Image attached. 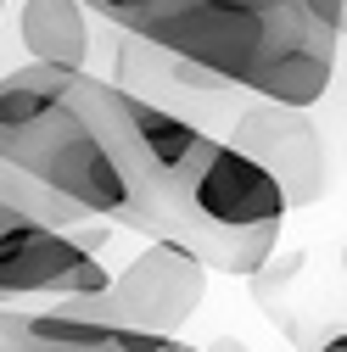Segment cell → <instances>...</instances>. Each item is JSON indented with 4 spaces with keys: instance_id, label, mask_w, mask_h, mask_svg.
Masks as SVG:
<instances>
[{
    "instance_id": "cell-13",
    "label": "cell",
    "mask_w": 347,
    "mask_h": 352,
    "mask_svg": "<svg viewBox=\"0 0 347 352\" xmlns=\"http://www.w3.org/2000/svg\"><path fill=\"white\" fill-rule=\"evenodd\" d=\"M341 263H347V252H341Z\"/></svg>"
},
{
    "instance_id": "cell-6",
    "label": "cell",
    "mask_w": 347,
    "mask_h": 352,
    "mask_svg": "<svg viewBox=\"0 0 347 352\" xmlns=\"http://www.w3.org/2000/svg\"><path fill=\"white\" fill-rule=\"evenodd\" d=\"M84 0H23L17 12V39L28 45L34 62L56 67H84L90 56V23H84Z\"/></svg>"
},
{
    "instance_id": "cell-11",
    "label": "cell",
    "mask_w": 347,
    "mask_h": 352,
    "mask_svg": "<svg viewBox=\"0 0 347 352\" xmlns=\"http://www.w3.org/2000/svg\"><path fill=\"white\" fill-rule=\"evenodd\" d=\"M319 352H347V336H330V341H325Z\"/></svg>"
},
{
    "instance_id": "cell-10",
    "label": "cell",
    "mask_w": 347,
    "mask_h": 352,
    "mask_svg": "<svg viewBox=\"0 0 347 352\" xmlns=\"http://www.w3.org/2000/svg\"><path fill=\"white\" fill-rule=\"evenodd\" d=\"M207 352H246V346H241V341H235V336H224V341H213V346H207Z\"/></svg>"
},
{
    "instance_id": "cell-7",
    "label": "cell",
    "mask_w": 347,
    "mask_h": 352,
    "mask_svg": "<svg viewBox=\"0 0 347 352\" xmlns=\"http://www.w3.org/2000/svg\"><path fill=\"white\" fill-rule=\"evenodd\" d=\"M96 17H107V23H118L123 34L135 28V23H146L151 12H162V6H174V0H84Z\"/></svg>"
},
{
    "instance_id": "cell-4",
    "label": "cell",
    "mask_w": 347,
    "mask_h": 352,
    "mask_svg": "<svg viewBox=\"0 0 347 352\" xmlns=\"http://www.w3.org/2000/svg\"><path fill=\"white\" fill-rule=\"evenodd\" d=\"M246 157H257L280 190L291 196V207H314L330 190V162H325V135L308 123V107H286L269 96H252L246 107H235L230 135Z\"/></svg>"
},
{
    "instance_id": "cell-9",
    "label": "cell",
    "mask_w": 347,
    "mask_h": 352,
    "mask_svg": "<svg viewBox=\"0 0 347 352\" xmlns=\"http://www.w3.org/2000/svg\"><path fill=\"white\" fill-rule=\"evenodd\" d=\"M23 224H34V218H28V212H23V207H12V201H6V196H0V241H6V235H12V230H23Z\"/></svg>"
},
{
    "instance_id": "cell-8",
    "label": "cell",
    "mask_w": 347,
    "mask_h": 352,
    "mask_svg": "<svg viewBox=\"0 0 347 352\" xmlns=\"http://www.w3.org/2000/svg\"><path fill=\"white\" fill-rule=\"evenodd\" d=\"M0 352H84V346H34V341L0 336ZM157 352H202V346H191V341H168V346H157Z\"/></svg>"
},
{
    "instance_id": "cell-5",
    "label": "cell",
    "mask_w": 347,
    "mask_h": 352,
    "mask_svg": "<svg viewBox=\"0 0 347 352\" xmlns=\"http://www.w3.org/2000/svg\"><path fill=\"white\" fill-rule=\"evenodd\" d=\"M112 285V269H101V257L84 246L62 224H23L0 241V302L17 296H56L78 302Z\"/></svg>"
},
{
    "instance_id": "cell-12",
    "label": "cell",
    "mask_w": 347,
    "mask_h": 352,
    "mask_svg": "<svg viewBox=\"0 0 347 352\" xmlns=\"http://www.w3.org/2000/svg\"><path fill=\"white\" fill-rule=\"evenodd\" d=\"M0 12H6V0H0Z\"/></svg>"
},
{
    "instance_id": "cell-3",
    "label": "cell",
    "mask_w": 347,
    "mask_h": 352,
    "mask_svg": "<svg viewBox=\"0 0 347 352\" xmlns=\"http://www.w3.org/2000/svg\"><path fill=\"white\" fill-rule=\"evenodd\" d=\"M207 263L180 246V241H162L151 235V246L129 263V269L96 291V296H78L67 302L73 314H90V319H112V324H129V330H151V336H174L207 296Z\"/></svg>"
},
{
    "instance_id": "cell-1",
    "label": "cell",
    "mask_w": 347,
    "mask_h": 352,
    "mask_svg": "<svg viewBox=\"0 0 347 352\" xmlns=\"http://www.w3.org/2000/svg\"><path fill=\"white\" fill-rule=\"evenodd\" d=\"M0 157L34 190L39 224H123L129 173L118 168L84 96V67L28 62L0 78Z\"/></svg>"
},
{
    "instance_id": "cell-2",
    "label": "cell",
    "mask_w": 347,
    "mask_h": 352,
    "mask_svg": "<svg viewBox=\"0 0 347 352\" xmlns=\"http://www.w3.org/2000/svg\"><path fill=\"white\" fill-rule=\"evenodd\" d=\"M286 212H291V196L280 190L275 173L257 157H246L235 140L207 129L196 140V151L174 173H162V190L135 235L180 241L213 274L246 280L280 246Z\"/></svg>"
}]
</instances>
